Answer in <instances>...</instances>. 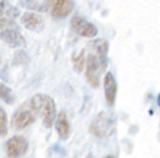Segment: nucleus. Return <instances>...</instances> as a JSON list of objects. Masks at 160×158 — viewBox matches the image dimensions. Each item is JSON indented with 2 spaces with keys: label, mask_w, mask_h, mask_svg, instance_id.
I'll return each instance as SVG.
<instances>
[{
  "label": "nucleus",
  "mask_w": 160,
  "mask_h": 158,
  "mask_svg": "<svg viewBox=\"0 0 160 158\" xmlns=\"http://www.w3.org/2000/svg\"><path fill=\"white\" fill-rule=\"evenodd\" d=\"M8 134V115L3 107H0V137Z\"/></svg>",
  "instance_id": "nucleus-16"
},
{
  "label": "nucleus",
  "mask_w": 160,
  "mask_h": 158,
  "mask_svg": "<svg viewBox=\"0 0 160 158\" xmlns=\"http://www.w3.org/2000/svg\"><path fill=\"white\" fill-rule=\"evenodd\" d=\"M55 127H57L58 136L62 139V140H67L71 134V127H70L68 118H67V113L65 112H59L55 118Z\"/></svg>",
  "instance_id": "nucleus-11"
},
{
  "label": "nucleus",
  "mask_w": 160,
  "mask_h": 158,
  "mask_svg": "<svg viewBox=\"0 0 160 158\" xmlns=\"http://www.w3.org/2000/svg\"><path fill=\"white\" fill-rule=\"evenodd\" d=\"M12 23H13V21L9 19V18H6L5 15H3V12L0 11V31H2L3 29H6L8 25H11Z\"/></svg>",
  "instance_id": "nucleus-17"
},
{
  "label": "nucleus",
  "mask_w": 160,
  "mask_h": 158,
  "mask_svg": "<svg viewBox=\"0 0 160 158\" xmlns=\"http://www.w3.org/2000/svg\"><path fill=\"white\" fill-rule=\"evenodd\" d=\"M91 48L93 49V54H97L101 58H107V51H108V43L104 39H98V41L92 42Z\"/></svg>",
  "instance_id": "nucleus-12"
},
{
  "label": "nucleus",
  "mask_w": 160,
  "mask_h": 158,
  "mask_svg": "<svg viewBox=\"0 0 160 158\" xmlns=\"http://www.w3.org/2000/svg\"><path fill=\"white\" fill-rule=\"evenodd\" d=\"M157 105L160 106V94H159V95H157Z\"/></svg>",
  "instance_id": "nucleus-18"
},
{
  "label": "nucleus",
  "mask_w": 160,
  "mask_h": 158,
  "mask_svg": "<svg viewBox=\"0 0 160 158\" xmlns=\"http://www.w3.org/2000/svg\"><path fill=\"white\" fill-rule=\"evenodd\" d=\"M37 115L39 113L36 111L34 105L31 103V100H28V101L22 103L18 107V111L13 113V117H12V127L17 130L27 128V127H30L36 121Z\"/></svg>",
  "instance_id": "nucleus-3"
},
{
  "label": "nucleus",
  "mask_w": 160,
  "mask_h": 158,
  "mask_svg": "<svg viewBox=\"0 0 160 158\" xmlns=\"http://www.w3.org/2000/svg\"><path fill=\"white\" fill-rule=\"evenodd\" d=\"M0 11L3 12V15H5L6 18H9L12 21L19 15V12H18L17 8H13V6H12L9 2H6V0H2V2H0Z\"/></svg>",
  "instance_id": "nucleus-13"
},
{
  "label": "nucleus",
  "mask_w": 160,
  "mask_h": 158,
  "mask_svg": "<svg viewBox=\"0 0 160 158\" xmlns=\"http://www.w3.org/2000/svg\"><path fill=\"white\" fill-rule=\"evenodd\" d=\"M0 39H2V42H5L6 45L11 48H22L27 43L25 37L21 35V31L18 30L15 23H12L11 25H8L6 29H3L0 31Z\"/></svg>",
  "instance_id": "nucleus-6"
},
{
  "label": "nucleus",
  "mask_w": 160,
  "mask_h": 158,
  "mask_svg": "<svg viewBox=\"0 0 160 158\" xmlns=\"http://www.w3.org/2000/svg\"><path fill=\"white\" fill-rule=\"evenodd\" d=\"M0 99L3 100L5 103H8V105H12V103L15 101V97H13V94H12V90L9 87H6L5 84H2V82H0Z\"/></svg>",
  "instance_id": "nucleus-14"
},
{
  "label": "nucleus",
  "mask_w": 160,
  "mask_h": 158,
  "mask_svg": "<svg viewBox=\"0 0 160 158\" xmlns=\"http://www.w3.org/2000/svg\"><path fill=\"white\" fill-rule=\"evenodd\" d=\"M21 23H22L25 29L31 30V31H39L45 25L43 18L40 17L39 14H36V12H25V14H22L21 15Z\"/></svg>",
  "instance_id": "nucleus-10"
},
{
  "label": "nucleus",
  "mask_w": 160,
  "mask_h": 158,
  "mask_svg": "<svg viewBox=\"0 0 160 158\" xmlns=\"http://www.w3.org/2000/svg\"><path fill=\"white\" fill-rule=\"evenodd\" d=\"M107 67V58H101L97 54H89L86 57V79L92 88L99 87L101 75Z\"/></svg>",
  "instance_id": "nucleus-2"
},
{
  "label": "nucleus",
  "mask_w": 160,
  "mask_h": 158,
  "mask_svg": "<svg viewBox=\"0 0 160 158\" xmlns=\"http://www.w3.org/2000/svg\"><path fill=\"white\" fill-rule=\"evenodd\" d=\"M30 100L34 105L37 113H40V117L43 119V125L46 128H51L55 124V118H57V106L53 99L45 94H36Z\"/></svg>",
  "instance_id": "nucleus-1"
},
{
  "label": "nucleus",
  "mask_w": 160,
  "mask_h": 158,
  "mask_svg": "<svg viewBox=\"0 0 160 158\" xmlns=\"http://www.w3.org/2000/svg\"><path fill=\"white\" fill-rule=\"evenodd\" d=\"M86 64V57H85V51H80L79 54L73 55V66L77 72H82L83 67Z\"/></svg>",
  "instance_id": "nucleus-15"
},
{
  "label": "nucleus",
  "mask_w": 160,
  "mask_h": 158,
  "mask_svg": "<svg viewBox=\"0 0 160 158\" xmlns=\"http://www.w3.org/2000/svg\"><path fill=\"white\" fill-rule=\"evenodd\" d=\"M71 29L74 33H77L82 37H95L98 35L97 27L92 23H88L85 18L74 17L71 19Z\"/></svg>",
  "instance_id": "nucleus-8"
},
{
  "label": "nucleus",
  "mask_w": 160,
  "mask_h": 158,
  "mask_svg": "<svg viewBox=\"0 0 160 158\" xmlns=\"http://www.w3.org/2000/svg\"><path fill=\"white\" fill-rule=\"evenodd\" d=\"M0 63H2V57H0Z\"/></svg>",
  "instance_id": "nucleus-20"
},
{
  "label": "nucleus",
  "mask_w": 160,
  "mask_h": 158,
  "mask_svg": "<svg viewBox=\"0 0 160 158\" xmlns=\"http://www.w3.org/2000/svg\"><path fill=\"white\" fill-rule=\"evenodd\" d=\"M104 158H116L114 155H107V157H104Z\"/></svg>",
  "instance_id": "nucleus-19"
},
{
  "label": "nucleus",
  "mask_w": 160,
  "mask_h": 158,
  "mask_svg": "<svg viewBox=\"0 0 160 158\" xmlns=\"http://www.w3.org/2000/svg\"><path fill=\"white\" fill-rule=\"evenodd\" d=\"M104 93H105V100L110 107H113L116 103V95H117V82L113 73H105L104 76Z\"/></svg>",
  "instance_id": "nucleus-9"
},
{
  "label": "nucleus",
  "mask_w": 160,
  "mask_h": 158,
  "mask_svg": "<svg viewBox=\"0 0 160 158\" xmlns=\"http://www.w3.org/2000/svg\"><path fill=\"white\" fill-rule=\"evenodd\" d=\"M73 9H74L73 0H46L45 5V11H48L57 19L68 17Z\"/></svg>",
  "instance_id": "nucleus-5"
},
{
  "label": "nucleus",
  "mask_w": 160,
  "mask_h": 158,
  "mask_svg": "<svg viewBox=\"0 0 160 158\" xmlns=\"http://www.w3.org/2000/svg\"><path fill=\"white\" fill-rule=\"evenodd\" d=\"M113 128H114V123H113L111 117L108 113H105V112H101L92 121L91 127H89L91 133L93 136H97V137H107L108 134H111Z\"/></svg>",
  "instance_id": "nucleus-4"
},
{
  "label": "nucleus",
  "mask_w": 160,
  "mask_h": 158,
  "mask_svg": "<svg viewBox=\"0 0 160 158\" xmlns=\"http://www.w3.org/2000/svg\"><path fill=\"white\" fill-rule=\"evenodd\" d=\"M28 151V142L22 136H13L6 142V155L8 158H19Z\"/></svg>",
  "instance_id": "nucleus-7"
}]
</instances>
